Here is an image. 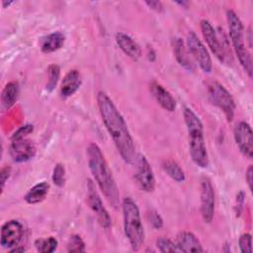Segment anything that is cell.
Instances as JSON below:
<instances>
[{
    "label": "cell",
    "instance_id": "6da1fadb",
    "mask_svg": "<svg viewBox=\"0 0 253 253\" xmlns=\"http://www.w3.org/2000/svg\"><path fill=\"white\" fill-rule=\"evenodd\" d=\"M96 100L102 121L118 152L126 163L132 164L136 158L135 147L124 117L105 92L99 91Z\"/></svg>",
    "mask_w": 253,
    "mask_h": 253
},
{
    "label": "cell",
    "instance_id": "7a4b0ae2",
    "mask_svg": "<svg viewBox=\"0 0 253 253\" xmlns=\"http://www.w3.org/2000/svg\"><path fill=\"white\" fill-rule=\"evenodd\" d=\"M89 169L107 202L117 209L120 206V192L113 173L100 147L92 142L87 147Z\"/></svg>",
    "mask_w": 253,
    "mask_h": 253
},
{
    "label": "cell",
    "instance_id": "3957f363",
    "mask_svg": "<svg viewBox=\"0 0 253 253\" xmlns=\"http://www.w3.org/2000/svg\"><path fill=\"white\" fill-rule=\"evenodd\" d=\"M185 125L188 131L189 152L193 162L201 167L209 166V154L204 135V126L201 119L190 108H185L183 112Z\"/></svg>",
    "mask_w": 253,
    "mask_h": 253
},
{
    "label": "cell",
    "instance_id": "277c9868",
    "mask_svg": "<svg viewBox=\"0 0 253 253\" xmlns=\"http://www.w3.org/2000/svg\"><path fill=\"white\" fill-rule=\"evenodd\" d=\"M124 232L132 250L137 251L144 243L145 232L136 203L129 197L123 200Z\"/></svg>",
    "mask_w": 253,
    "mask_h": 253
},
{
    "label": "cell",
    "instance_id": "5b68a950",
    "mask_svg": "<svg viewBox=\"0 0 253 253\" xmlns=\"http://www.w3.org/2000/svg\"><path fill=\"white\" fill-rule=\"evenodd\" d=\"M226 19L228 24V33L231 43L233 45L235 54L239 60L244 71L251 78L252 77V59L249 49L246 46V37H244V27L233 10H227Z\"/></svg>",
    "mask_w": 253,
    "mask_h": 253
},
{
    "label": "cell",
    "instance_id": "8992f818",
    "mask_svg": "<svg viewBox=\"0 0 253 253\" xmlns=\"http://www.w3.org/2000/svg\"><path fill=\"white\" fill-rule=\"evenodd\" d=\"M200 27L203 37L214 56L222 63L226 62L228 58L231 59L228 40L223 31H216L211 23L207 19L201 20Z\"/></svg>",
    "mask_w": 253,
    "mask_h": 253
},
{
    "label": "cell",
    "instance_id": "52a82bcc",
    "mask_svg": "<svg viewBox=\"0 0 253 253\" xmlns=\"http://www.w3.org/2000/svg\"><path fill=\"white\" fill-rule=\"evenodd\" d=\"M208 97L210 102L217 107L225 116L227 122H231L235 112V102L231 94L217 81H211L208 84Z\"/></svg>",
    "mask_w": 253,
    "mask_h": 253
},
{
    "label": "cell",
    "instance_id": "ba28073f",
    "mask_svg": "<svg viewBox=\"0 0 253 253\" xmlns=\"http://www.w3.org/2000/svg\"><path fill=\"white\" fill-rule=\"evenodd\" d=\"M186 45L191 56L199 64L200 68L206 73L211 72L212 70L211 57L207 47L205 46V44L202 42V41L193 31H190L187 35Z\"/></svg>",
    "mask_w": 253,
    "mask_h": 253
},
{
    "label": "cell",
    "instance_id": "9c48e42d",
    "mask_svg": "<svg viewBox=\"0 0 253 253\" xmlns=\"http://www.w3.org/2000/svg\"><path fill=\"white\" fill-rule=\"evenodd\" d=\"M200 200H201V215L205 222H211L214 215L215 195L211 180L204 176L201 179L200 185Z\"/></svg>",
    "mask_w": 253,
    "mask_h": 253
},
{
    "label": "cell",
    "instance_id": "30bf717a",
    "mask_svg": "<svg viewBox=\"0 0 253 253\" xmlns=\"http://www.w3.org/2000/svg\"><path fill=\"white\" fill-rule=\"evenodd\" d=\"M136 170L134 173V179L141 191L150 193L155 188V178L152 171V168L146 159V157L142 154H139L135 158Z\"/></svg>",
    "mask_w": 253,
    "mask_h": 253
},
{
    "label": "cell",
    "instance_id": "8fae6325",
    "mask_svg": "<svg viewBox=\"0 0 253 253\" xmlns=\"http://www.w3.org/2000/svg\"><path fill=\"white\" fill-rule=\"evenodd\" d=\"M88 193H87V202L90 209L95 212L97 219L102 227L108 229L112 225V218L103 205V202L95 189V186L92 181H88L87 185Z\"/></svg>",
    "mask_w": 253,
    "mask_h": 253
},
{
    "label": "cell",
    "instance_id": "7c38bea8",
    "mask_svg": "<svg viewBox=\"0 0 253 253\" xmlns=\"http://www.w3.org/2000/svg\"><path fill=\"white\" fill-rule=\"evenodd\" d=\"M24 235V228L20 221L11 219L6 221L1 226L0 243L3 248L11 249L19 245Z\"/></svg>",
    "mask_w": 253,
    "mask_h": 253
},
{
    "label": "cell",
    "instance_id": "4fadbf2b",
    "mask_svg": "<svg viewBox=\"0 0 253 253\" xmlns=\"http://www.w3.org/2000/svg\"><path fill=\"white\" fill-rule=\"evenodd\" d=\"M233 135L240 152L247 158L251 159L253 156V137L250 125L243 121L239 122L234 127Z\"/></svg>",
    "mask_w": 253,
    "mask_h": 253
},
{
    "label": "cell",
    "instance_id": "5bb4252c",
    "mask_svg": "<svg viewBox=\"0 0 253 253\" xmlns=\"http://www.w3.org/2000/svg\"><path fill=\"white\" fill-rule=\"evenodd\" d=\"M37 149L34 142L28 138H21L12 140L9 147V154L14 162L23 163L33 159L36 155Z\"/></svg>",
    "mask_w": 253,
    "mask_h": 253
},
{
    "label": "cell",
    "instance_id": "9a60e30c",
    "mask_svg": "<svg viewBox=\"0 0 253 253\" xmlns=\"http://www.w3.org/2000/svg\"><path fill=\"white\" fill-rule=\"evenodd\" d=\"M149 89L153 98L162 109L167 112H174L176 110L177 104L174 97L160 83L152 81L149 85Z\"/></svg>",
    "mask_w": 253,
    "mask_h": 253
},
{
    "label": "cell",
    "instance_id": "2e32d148",
    "mask_svg": "<svg viewBox=\"0 0 253 253\" xmlns=\"http://www.w3.org/2000/svg\"><path fill=\"white\" fill-rule=\"evenodd\" d=\"M115 40L119 47L128 57L136 60L141 56V48L138 43L128 35L119 32L115 36Z\"/></svg>",
    "mask_w": 253,
    "mask_h": 253
},
{
    "label": "cell",
    "instance_id": "e0dca14e",
    "mask_svg": "<svg viewBox=\"0 0 253 253\" xmlns=\"http://www.w3.org/2000/svg\"><path fill=\"white\" fill-rule=\"evenodd\" d=\"M82 76L77 69L69 70L63 77L60 85V94L63 98L72 96L81 86Z\"/></svg>",
    "mask_w": 253,
    "mask_h": 253
},
{
    "label": "cell",
    "instance_id": "ac0fdd59",
    "mask_svg": "<svg viewBox=\"0 0 253 253\" xmlns=\"http://www.w3.org/2000/svg\"><path fill=\"white\" fill-rule=\"evenodd\" d=\"M173 51L178 63L188 71L195 70V63L192 56L187 48V45L180 38H175L173 40Z\"/></svg>",
    "mask_w": 253,
    "mask_h": 253
},
{
    "label": "cell",
    "instance_id": "d6986e66",
    "mask_svg": "<svg viewBox=\"0 0 253 253\" xmlns=\"http://www.w3.org/2000/svg\"><path fill=\"white\" fill-rule=\"evenodd\" d=\"M176 244L180 252H204L198 237L190 231H181L176 237Z\"/></svg>",
    "mask_w": 253,
    "mask_h": 253
},
{
    "label": "cell",
    "instance_id": "ffe728a7",
    "mask_svg": "<svg viewBox=\"0 0 253 253\" xmlns=\"http://www.w3.org/2000/svg\"><path fill=\"white\" fill-rule=\"evenodd\" d=\"M49 191V184L47 182H41L32 187L24 196L26 203L36 205L42 203L47 196Z\"/></svg>",
    "mask_w": 253,
    "mask_h": 253
},
{
    "label": "cell",
    "instance_id": "44dd1931",
    "mask_svg": "<svg viewBox=\"0 0 253 253\" xmlns=\"http://www.w3.org/2000/svg\"><path fill=\"white\" fill-rule=\"evenodd\" d=\"M65 37L60 32H54L47 35L41 42V50L43 53H50L58 50L64 44Z\"/></svg>",
    "mask_w": 253,
    "mask_h": 253
},
{
    "label": "cell",
    "instance_id": "7402d4cb",
    "mask_svg": "<svg viewBox=\"0 0 253 253\" xmlns=\"http://www.w3.org/2000/svg\"><path fill=\"white\" fill-rule=\"evenodd\" d=\"M19 95V84L15 81L8 82L2 90L1 105L4 110H9L16 103Z\"/></svg>",
    "mask_w": 253,
    "mask_h": 253
},
{
    "label": "cell",
    "instance_id": "603a6c76",
    "mask_svg": "<svg viewBox=\"0 0 253 253\" xmlns=\"http://www.w3.org/2000/svg\"><path fill=\"white\" fill-rule=\"evenodd\" d=\"M162 168L166 172V174L174 181L178 183L185 181L186 179L185 173L181 168V166L175 160H172V159L164 160L162 162Z\"/></svg>",
    "mask_w": 253,
    "mask_h": 253
},
{
    "label": "cell",
    "instance_id": "cb8c5ba5",
    "mask_svg": "<svg viewBox=\"0 0 253 253\" xmlns=\"http://www.w3.org/2000/svg\"><path fill=\"white\" fill-rule=\"evenodd\" d=\"M35 245L39 252L51 253V252L55 251V249L57 248L58 242L54 237L49 236L46 238H40V239L36 240Z\"/></svg>",
    "mask_w": 253,
    "mask_h": 253
},
{
    "label": "cell",
    "instance_id": "d4e9b609",
    "mask_svg": "<svg viewBox=\"0 0 253 253\" xmlns=\"http://www.w3.org/2000/svg\"><path fill=\"white\" fill-rule=\"evenodd\" d=\"M47 74H48V81L46 84V89L51 92L55 89L56 84L58 82L60 76V68L57 64H50L47 67Z\"/></svg>",
    "mask_w": 253,
    "mask_h": 253
},
{
    "label": "cell",
    "instance_id": "484cf974",
    "mask_svg": "<svg viewBox=\"0 0 253 253\" xmlns=\"http://www.w3.org/2000/svg\"><path fill=\"white\" fill-rule=\"evenodd\" d=\"M156 247L160 252H180L176 243L167 237H158L156 239Z\"/></svg>",
    "mask_w": 253,
    "mask_h": 253
},
{
    "label": "cell",
    "instance_id": "4316f807",
    "mask_svg": "<svg viewBox=\"0 0 253 253\" xmlns=\"http://www.w3.org/2000/svg\"><path fill=\"white\" fill-rule=\"evenodd\" d=\"M52 182L55 186L61 188L65 184V168L64 165L61 163H56L51 176Z\"/></svg>",
    "mask_w": 253,
    "mask_h": 253
},
{
    "label": "cell",
    "instance_id": "83f0119b",
    "mask_svg": "<svg viewBox=\"0 0 253 253\" xmlns=\"http://www.w3.org/2000/svg\"><path fill=\"white\" fill-rule=\"evenodd\" d=\"M66 249L68 252H84L85 251V243L79 235L73 234L68 239Z\"/></svg>",
    "mask_w": 253,
    "mask_h": 253
},
{
    "label": "cell",
    "instance_id": "f1b7e54d",
    "mask_svg": "<svg viewBox=\"0 0 253 253\" xmlns=\"http://www.w3.org/2000/svg\"><path fill=\"white\" fill-rule=\"evenodd\" d=\"M252 238L250 233H243L238 240L239 248L242 253H251L252 252Z\"/></svg>",
    "mask_w": 253,
    "mask_h": 253
},
{
    "label": "cell",
    "instance_id": "f546056e",
    "mask_svg": "<svg viewBox=\"0 0 253 253\" xmlns=\"http://www.w3.org/2000/svg\"><path fill=\"white\" fill-rule=\"evenodd\" d=\"M34 130V126L33 125H25L20 126L11 136V140H17L21 138H25L26 135L30 134Z\"/></svg>",
    "mask_w": 253,
    "mask_h": 253
},
{
    "label": "cell",
    "instance_id": "4dcf8cb0",
    "mask_svg": "<svg viewBox=\"0 0 253 253\" xmlns=\"http://www.w3.org/2000/svg\"><path fill=\"white\" fill-rule=\"evenodd\" d=\"M147 219L153 228L159 229L163 226V219L156 211H150L147 212Z\"/></svg>",
    "mask_w": 253,
    "mask_h": 253
},
{
    "label": "cell",
    "instance_id": "1f68e13d",
    "mask_svg": "<svg viewBox=\"0 0 253 253\" xmlns=\"http://www.w3.org/2000/svg\"><path fill=\"white\" fill-rule=\"evenodd\" d=\"M11 174V167L10 166H4L2 167L1 171H0V184H1V194L3 193L5 184L8 180V178L10 177Z\"/></svg>",
    "mask_w": 253,
    "mask_h": 253
},
{
    "label": "cell",
    "instance_id": "d6a6232c",
    "mask_svg": "<svg viewBox=\"0 0 253 253\" xmlns=\"http://www.w3.org/2000/svg\"><path fill=\"white\" fill-rule=\"evenodd\" d=\"M244 199H245V193L243 191H240L237 196H236V206H235V212H236V216H239L241 214L242 211V208H243V203H244Z\"/></svg>",
    "mask_w": 253,
    "mask_h": 253
},
{
    "label": "cell",
    "instance_id": "836d02e7",
    "mask_svg": "<svg viewBox=\"0 0 253 253\" xmlns=\"http://www.w3.org/2000/svg\"><path fill=\"white\" fill-rule=\"evenodd\" d=\"M245 179H246L249 190L252 191V185H253V166L252 165H249L248 168L246 169Z\"/></svg>",
    "mask_w": 253,
    "mask_h": 253
},
{
    "label": "cell",
    "instance_id": "e575fe53",
    "mask_svg": "<svg viewBox=\"0 0 253 253\" xmlns=\"http://www.w3.org/2000/svg\"><path fill=\"white\" fill-rule=\"evenodd\" d=\"M145 4L152 10L156 12H162L163 11V5L160 1H145Z\"/></svg>",
    "mask_w": 253,
    "mask_h": 253
},
{
    "label": "cell",
    "instance_id": "d590c367",
    "mask_svg": "<svg viewBox=\"0 0 253 253\" xmlns=\"http://www.w3.org/2000/svg\"><path fill=\"white\" fill-rule=\"evenodd\" d=\"M26 251V248L21 246V245H17L11 249H9V252L10 253H23Z\"/></svg>",
    "mask_w": 253,
    "mask_h": 253
},
{
    "label": "cell",
    "instance_id": "8d00e7d4",
    "mask_svg": "<svg viewBox=\"0 0 253 253\" xmlns=\"http://www.w3.org/2000/svg\"><path fill=\"white\" fill-rule=\"evenodd\" d=\"M175 3H176V4H179V5L183 6V7H187L188 4H189L187 1H182V2H181V1H177V2H175Z\"/></svg>",
    "mask_w": 253,
    "mask_h": 253
}]
</instances>
